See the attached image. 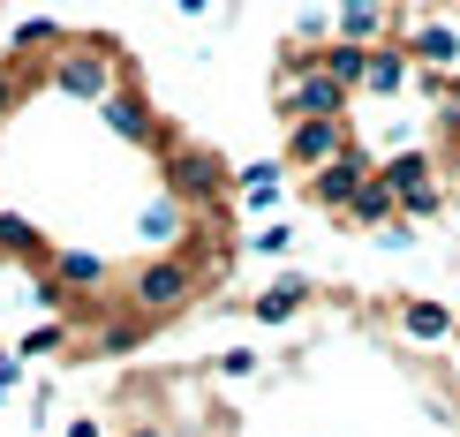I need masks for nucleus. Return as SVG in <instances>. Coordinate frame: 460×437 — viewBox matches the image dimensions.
Masks as SVG:
<instances>
[{"mask_svg":"<svg viewBox=\"0 0 460 437\" xmlns=\"http://www.w3.org/2000/svg\"><path fill=\"white\" fill-rule=\"evenodd\" d=\"M121 75H137V68H128L121 38H106V31H68L61 46L46 53V83L61 91V99H75V106H99Z\"/></svg>","mask_w":460,"mask_h":437,"instance_id":"1","label":"nucleus"},{"mask_svg":"<svg viewBox=\"0 0 460 437\" xmlns=\"http://www.w3.org/2000/svg\"><path fill=\"white\" fill-rule=\"evenodd\" d=\"M166 188H174L181 204H234V166H226V151L212 144H189V136H166Z\"/></svg>","mask_w":460,"mask_h":437,"instance_id":"2","label":"nucleus"},{"mask_svg":"<svg viewBox=\"0 0 460 437\" xmlns=\"http://www.w3.org/2000/svg\"><path fill=\"white\" fill-rule=\"evenodd\" d=\"M393 38L408 46V61L423 75H460V8L453 0H430V8H408L393 23Z\"/></svg>","mask_w":460,"mask_h":437,"instance_id":"3","label":"nucleus"},{"mask_svg":"<svg viewBox=\"0 0 460 437\" xmlns=\"http://www.w3.org/2000/svg\"><path fill=\"white\" fill-rule=\"evenodd\" d=\"M189 294H197V272H189L181 257H151V264H137L128 272V310L137 317H151V325H166V317H181L189 310Z\"/></svg>","mask_w":460,"mask_h":437,"instance_id":"4","label":"nucleus"},{"mask_svg":"<svg viewBox=\"0 0 460 437\" xmlns=\"http://www.w3.org/2000/svg\"><path fill=\"white\" fill-rule=\"evenodd\" d=\"M99 121H106L121 144H137V151H166V136H174V128L159 121V106H151V91L137 83V75H121V83L99 99Z\"/></svg>","mask_w":460,"mask_h":437,"instance_id":"5","label":"nucleus"},{"mask_svg":"<svg viewBox=\"0 0 460 437\" xmlns=\"http://www.w3.org/2000/svg\"><path fill=\"white\" fill-rule=\"evenodd\" d=\"M348 144H355L348 113H310V121H287V144H279V159L295 166V174H317V166H324V159H340Z\"/></svg>","mask_w":460,"mask_h":437,"instance_id":"6","label":"nucleus"},{"mask_svg":"<svg viewBox=\"0 0 460 437\" xmlns=\"http://www.w3.org/2000/svg\"><path fill=\"white\" fill-rule=\"evenodd\" d=\"M377 174L393 181V197H400L408 219H438V212H446V188H438L430 151H393V159H377Z\"/></svg>","mask_w":460,"mask_h":437,"instance_id":"7","label":"nucleus"},{"mask_svg":"<svg viewBox=\"0 0 460 437\" xmlns=\"http://www.w3.org/2000/svg\"><path fill=\"white\" fill-rule=\"evenodd\" d=\"M272 106H279V121H310V113H348L355 91L332 83L324 68H302V75H272Z\"/></svg>","mask_w":460,"mask_h":437,"instance_id":"8","label":"nucleus"},{"mask_svg":"<svg viewBox=\"0 0 460 437\" xmlns=\"http://www.w3.org/2000/svg\"><path fill=\"white\" fill-rule=\"evenodd\" d=\"M370 174H377V159H370L362 144H348L340 159H324L317 174H310V204H324V212L340 219V212H348V197H355V188L370 181Z\"/></svg>","mask_w":460,"mask_h":437,"instance_id":"9","label":"nucleus"},{"mask_svg":"<svg viewBox=\"0 0 460 437\" xmlns=\"http://www.w3.org/2000/svg\"><path fill=\"white\" fill-rule=\"evenodd\" d=\"M38 279H53V287H61V302H75V294H99L106 279H113V264H106L99 249H53Z\"/></svg>","mask_w":460,"mask_h":437,"instance_id":"10","label":"nucleus"},{"mask_svg":"<svg viewBox=\"0 0 460 437\" xmlns=\"http://www.w3.org/2000/svg\"><path fill=\"white\" fill-rule=\"evenodd\" d=\"M310 302H317V287H310V279H302V272H279L264 294H249V317H257V325H295V317L310 310Z\"/></svg>","mask_w":460,"mask_h":437,"instance_id":"11","label":"nucleus"},{"mask_svg":"<svg viewBox=\"0 0 460 437\" xmlns=\"http://www.w3.org/2000/svg\"><path fill=\"white\" fill-rule=\"evenodd\" d=\"M408 83H415L408 46H400V38H377V46H370V68H362V91H370V99H400Z\"/></svg>","mask_w":460,"mask_h":437,"instance_id":"12","label":"nucleus"},{"mask_svg":"<svg viewBox=\"0 0 460 437\" xmlns=\"http://www.w3.org/2000/svg\"><path fill=\"white\" fill-rule=\"evenodd\" d=\"M393 0H340L332 8V38H355V46H377V38H393Z\"/></svg>","mask_w":460,"mask_h":437,"instance_id":"13","label":"nucleus"},{"mask_svg":"<svg viewBox=\"0 0 460 437\" xmlns=\"http://www.w3.org/2000/svg\"><path fill=\"white\" fill-rule=\"evenodd\" d=\"M279 197H287V159H249L234 174V204L242 212H272Z\"/></svg>","mask_w":460,"mask_h":437,"instance_id":"14","label":"nucleus"},{"mask_svg":"<svg viewBox=\"0 0 460 437\" xmlns=\"http://www.w3.org/2000/svg\"><path fill=\"white\" fill-rule=\"evenodd\" d=\"M400 332L423 339V347H446V339H460V317L446 302H400Z\"/></svg>","mask_w":460,"mask_h":437,"instance_id":"15","label":"nucleus"},{"mask_svg":"<svg viewBox=\"0 0 460 437\" xmlns=\"http://www.w3.org/2000/svg\"><path fill=\"white\" fill-rule=\"evenodd\" d=\"M0 257H8V264H31V272H46V257H53V241L38 234L31 219H15V212H0Z\"/></svg>","mask_w":460,"mask_h":437,"instance_id":"16","label":"nucleus"},{"mask_svg":"<svg viewBox=\"0 0 460 437\" xmlns=\"http://www.w3.org/2000/svg\"><path fill=\"white\" fill-rule=\"evenodd\" d=\"M393 212H400V197H393V181H385V174H370V181H362L355 197H348V212H340V226H385Z\"/></svg>","mask_w":460,"mask_h":437,"instance_id":"17","label":"nucleus"},{"mask_svg":"<svg viewBox=\"0 0 460 437\" xmlns=\"http://www.w3.org/2000/svg\"><path fill=\"white\" fill-rule=\"evenodd\" d=\"M38 83H46V68H38L31 53H0V121H8L15 106H31Z\"/></svg>","mask_w":460,"mask_h":437,"instance_id":"18","label":"nucleus"},{"mask_svg":"<svg viewBox=\"0 0 460 437\" xmlns=\"http://www.w3.org/2000/svg\"><path fill=\"white\" fill-rule=\"evenodd\" d=\"M317 68L362 99V68H370V46H355V38H324V46H317Z\"/></svg>","mask_w":460,"mask_h":437,"instance_id":"19","label":"nucleus"},{"mask_svg":"<svg viewBox=\"0 0 460 437\" xmlns=\"http://www.w3.org/2000/svg\"><path fill=\"white\" fill-rule=\"evenodd\" d=\"M181 226H189V204L174 197V188H166L159 204H144V219H137V234H144V241H181Z\"/></svg>","mask_w":460,"mask_h":437,"instance_id":"20","label":"nucleus"},{"mask_svg":"<svg viewBox=\"0 0 460 437\" xmlns=\"http://www.w3.org/2000/svg\"><path fill=\"white\" fill-rule=\"evenodd\" d=\"M61 38H68V31L53 23V15H23V23H15V38H8V53H38V46L53 53V46H61Z\"/></svg>","mask_w":460,"mask_h":437,"instance_id":"21","label":"nucleus"},{"mask_svg":"<svg viewBox=\"0 0 460 437\" xmlns=\"http://www.w3.org/2000/svg\"><path fill=\"white\" fill-rule=\"evenodd\" d=\"M68 339H75V317H53V325H38V332L15 339V354H23V363H31V354H61Z\"/></svg>","mask_w":460,"mask_h":437,"instance_id":"22","label":"nucleus"},{"mask_svg":"<svg viewBox=\"0 0 460 437\" xmlns=\"http://www.w3.org/2000/svg\"><path fill=\"white\" fill-rule=\"evenodd\" d=\"M242 249H257V257H287V249H295V226H287V219H264L257 234L242 241Z\"/></svg>","mask_w":460,"mask_h":437,"instance_id":"23","label":"nucleus"},{"mask_svg":"<svg viewBox=\"0 0 460 437\" xmlns=\"http://www.w3.org/2000/svg\"><path fill=\"white\" fill-rule=\"evenodd\" d=\"M438 128H446V159L460 166V99L446 91V113H438Z\"/></svg>","mask_w":460,"mask_h":437,"instance_id":"24","label":"nucleus"},{"mask_svg":"<svg viewBox=\"0 0 460 437\" xmlns=\"http://www.w3.org/2000/svg\"><path fill=\"white\" fill-rule=\"evenodd\" d=\"M219 377H257V347H226L219 354Z\"/></svg>","mask_w":460,"mask_h":437,"instance_id":"25","label":"nucleus"},{"mask_svg":"<svg viewBox=\"0 0 460 437\" xmlns=\"http://www.w3.org/2000/svg\"><path fill=\"white\" fill-rule=\"evenodd\" d=\"M15 377H23V354L8 347V354H0V400H8V392H15Z\"/></svg>","mask_w":460,"mask_h":437,"instance_id":"26","label":"nucleus"},{"mask_svg":"<svg viewBox=\"0 0 460 437\" xmlns=\"http://www.w3.org/2000/svg\"><path fill=\"white\" fill-rule=\"evenodd\" d=\"M61 437H106V430H99V415H68V430H61Z\"/></svg>","mask_w":460,"mask_h":437,"instance_id":"27","label":"nucleus"},{"mask_svg":"<svg viewBox=\"0 0 460 437\" xmlns=\"http://www.w3.org/2000/svg\"><path fill=\"white\" fill-rule=\"evenodd\" d=\"M174 8H181V15H212V0H174Z\"/></svg>","mask_w":460,"mask_h":437,"instance_id":"28","label":"nucleus"},{"mask_svg":"<svg viewBox=\"0 0 460 437\" xmlns=\"http://www.w3.org/2000/svg\"><path fill=\"white\" fill-rule=\"evenodd\" d=\"M446 91H453V99H460V75H446Z\"/></svg>","mask_w":460,"mask_h":437,"instance_id":"29","label":"nucleus"},{"mask_svg":"<svg viewBox=\"0 0 460 437\" xmlns=\"http://www.w3.org/2000/svg\"><path fill=\"white\" fill-rule=\"evenodd\" d=\"M137 437H159V430H137Z\"/></svg>","mask_w":460,"mask_h":437,"instance_id":"30","label":"nucleus"}]
</instances>
